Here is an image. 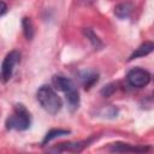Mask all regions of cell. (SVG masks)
<instances>
[{
  "mask_svg": "<svg viewBox=\"0 0 154 154\" xmlns=\"http://www.w3.org/2000/svg\"><path fill=\"white\" fill-rule=\"evenodd\" d=\"M69 134H70V130H66V129H52L46 134V136L42 141V144L45 146L49 141H52L54 138H58V137H61V136H66Z\"/></svg>",
  "mask_w": 154,
  "mask_h": 154,
  "instance_id": "cell-13",
  "label": "cell"
},
{
  "mask_svg": "<svg viewBox=\"0 0 154 154\" xmlns=\"http://www.w3.org/2000/svg\"><path fill=\"white\" fill-rule=\"evenodd\" d=\"M7 11V5L4 2V1H0V16L5 14Z\"/></svg>",
  "mask_w": 154,
  "mask_h": 154,
  "instance_id": "cell-16",
  "label": "cell"
},
{
  "mask_svg": "<svg viewBox=\"0 0 154 154\" xmlns=\"http://www.w3.org/2000/svg\"><path fill=\"white\" fill-rule=\"evenodd\" d=\"M82 1H83L84 4H91V2L94 1V0H82Z\"/></svg>",
  "mask_w": 154,
  "mask_h": 154,
  "instance_id": "cell-17",
  "label": "cell"
},
{
  "mask_svg": "<svg viewBox=\"0 0 154 154\" xmlns=\"http://www.w3.org/2000/svg\"><path fill=\"white\" fill-rule=\"evenodd\" d=\"M52 84L54 85L55 89H58V90H60V91H64V93H66V91H69L70 89H72V88L76 87L75 83H73L70 78H67V77H65V76H60V75L53 76V78H52Z\"/></svg>",
  "mask_w": 154,
  "mask_h": 154,
  "instance_id": "cell-7",
  "label": "cell"
},
{
  "mask_svg": "<svg viewBox=\"0 0 154 154\" xmlns=\"http://www.w3.org/2000/svg\"><path fill=\"white\" fill-rule=\"evenodd\" d=\"M126 81L131 87L143 88V87L148 85V83L150 82V73L144 69L135 67L128 72Z\"/></svg>",
  "mask_w": 154,
  "mask_h": 154,
  "instance_id": "cell-3",
  "label": "cell"
},
{
  "mask_svg": "<svg viewBox=\"0 0 154 154\" xmlns=\"http://www.w3.org/2000/svg\"><path fill=\"white\" fill-rule=\"evenodd\" d=\"M30 123H31V119L28 109L24 107V105L18 103L14 106L13 114L6 119V128L8 130L23 131L30 126Z\"/></svg>",
  "mask_w": 154,
  "mask_h": 154,
  "instance_id": "cell-2",
  "label": "cell"
},
{
  "mask_svg": "<svg viewBox=\"0 0 154 154\" xmlns=\"http://www.w3.org/2000/svg\"><path fill=\"white\" fill-rule=\"evenodd\" d=\"M79 79L82 81L84 89L88 90L99 81V73L91 70H84L79 73Z\"/></svg>",
  "mask_w": 154,
  "mask_h": 154,
  "instance_id": "cell-8",
  "label": "cell"
},
{
  "mask_svg": "<svg viewBox=\"0 0 154 154\" xmlns=\"http://www.w3.org/2000/svg\"><path fill=\"white\" fill-rule=\"evenodd\" d=\"M36 99L41 107L49 114H57L61 107H63V101L60 96L54 91V89L49 85H42L38 88L36 93Z\"/></svg>",
  "mask_w": 154,
  "mask_h": 154,
  "instance_id": "cell-1",
  "label": "cell"
},
{
  "mask_svg": "<svg viewBox=\"0 0 154 154\" xmlns=\"http://www.w3.org/2000/svg\"><path fill=\"white\" fill-rule=\"evenodd\" d=\"M83 35L90 41V43L93 45V47H94L95 49H101V48L103 47L102 41L99 38V36H97L90 28H84V29H83Z\"/></svg>",
  "mask_w": 154,
  "mask_h": 154,
  "instance_id": "cell-11",
  "label": "cell"
},
{
  "mask_svg": "<svg viewBox=\"0 0 154 154\" xmlns=\"http://www.w3.org/2000/svg\"><path fill=\"white\" fill-rule=\"evenodd\" d=\"M111 152H117V153H124V152H136V153H143L150 150V147H137V146H131L129 143H122L117 142L113 143L109 147Z\"/></svg>",
  "mask_w": 154,
  "mask_h": 154,
  "instance_id": "cell-6",
  "label": "cell"
},
{
  "mask_svg": "<svg viewBox=\"0 0 154 154\" xmlns=\"http://www.w3.org/2000/svg\"><path fill=\"white\" fill-rule=\"evenodd\" d=\"M134 10V5L131 2H120L114 7V14L119 19H126L130 17Z\"/></svg>",
  "mask_w": 154,
  "mask_h": 154,
  "instance_id": "cell-9",
  "label": "cell"
},
{
  "mask_svg": "<svg viewBox=\"0 0 154 154\" xmlns=\"http://www.w3.org/2000/svg\"><path fill=\"white\" fill-rule=\"evenodd\" d=\"M90 141H84V142H64L58 144L55 148L51 149L52 152H81L85 147H88Z\"/></svg>",
  "mask_w": 154,
  "mask_h": 154,
  "instance_id": "cell-5",
  "label": "cell"
},
{
  "mask_svg": "<svg viewBox=\"0 0 154 154\" xmlns=\"http://www.w3.org/2000/svg\"><path fill=\"white\" fill-rule=\"evenodd\" d=\"M65 97H66V101H67L69 106L72 109H75V108L78 107V105H79V93H78V90H77L76 87L72 88V89H70L69 91H66L65 93Z\"/></svg>",
  "mask_w": 154,
  "mask_h": 154,
  "instance_id": "cell-12",
  "label": "cell"
},
{
  "mask_svg": "<svg viewBox=\"0 0 154 154\" xmlns=\"http://www.w3.org/2000/svg\"><path fill=\"white\" fill-rule=\"evenodd\" d=\"M116 89H117L116 84H114V83H109V84L102 87V89H101L100 93H101L102 96H105V97H109V96L116 91Z\"/></svg>",
  "mask_w": 154,
  "mask_h": 154,
  "instance_id": "cell-15",
  "label": "cell"
},
{
  "mask_svg": "<svg viewBox=\"0 0 154 154\" xmlns=\"http://www.w3.org/2000/svg\"><path fill=\"white\" fill-rule=\"evenodd\" d=\"M19 58H20V54L17 51H11L5 57V59L2 61V65H1V76H2V79L5 82H7L12 77L13 69L19 63Z\"/></svg>",
  "mask_w": 154,
  "mask_h": 154,
  "instance_id": "cell-4",
  "label": "cell"
},
{
  "mask_svg": "<svg viewBox=\"0 0 154 154\" xmlns=\"http://www.w3.org/2000/svg\"><path fill=\"white\" fill-rule=\"evenodd\" d=\"M153 49H154L153 42H144L129 57V61L134 60V59H137V58H141V57H144V55H148L149 53L153 52Z\"/></svg>",
  "mask_w": 154,
  "mask_h": 154,
  "instance_id": "cell-10",
  "label": "cell"
},
{
  "mask_svg": "<svg viewBox=\"0 0 154 154\" xmlns=\"http://www.w3.org/2000/svg\"><path fill=\"white\" fill-rule=\"evenodd\" d=\"M22 26H23V32L26 40H32L34 37V25L30 20V18L24 17L22 19Z\"/></svg>",
  "mask_w": 154,
  "mask_h": 154,
  "instance_id": "cell-14",
  "label": "cell"
}]
</instances>
